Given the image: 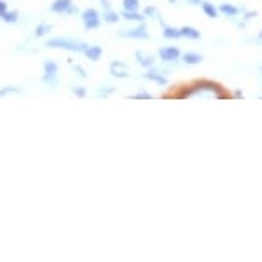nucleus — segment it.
Wrapping results in <instances>:
<instances>
[{"label":"nucleus","mask_w":262,"mask_h":262,"mask_svg":"<svg viewBox=\"0 0 262 262\" xmlns=\"http://www.w3.org/2000/svg\"><path fill=\"white\" fill-rule=\"evenodd\" d=\"M52 12L55 14H77L79 11L72 6V0H55L50 7Z\"/></svg>","instance_id":"2"},{"label":"nucleus","mask_w":262,"mask_h":262,"mask_svg":"<svg viewBox=\"0 0 262 262\" xmlns=\"http://www.w3.org/2000/svg\"><path fill=\"white\" fill-rule=\"evenodd\" d=\"M6 12H7V4L4 2V0H0V17H2Z\"/></svg>","instance_id":"24"},{"label":"nucleus","mask_w":262,"mask_h":262,"mask_svg":"<svg viewBox=\"0 0 262 262\" xmlns=\"http://www.w3.org/2000/svg\"><path fill=\"white\" fill-rule=\"evenodd\" d=\"M2 19H4V23H11V24H14V23H17V19H19V14L17 12H6L2 16Z\"/></svg>","instance_id":"21"},{"label":"nucleus","mask_w":262,"mask_h":262,"mask_svg":"<svg viewBox=\"0 0 262 262\" xmlns=\"http://www.w3.org/2000/svg\"><path fill=\"white\" fill-rule=\"evenodd\" d=\"M103 17H105V21H106V23H117V21H118V14H117V12H113V11H110L108 7H106L105 14H103Z\"/></svg>","instance_id":"20"},{"label":"nucleus","mask_w":262,"mask_h":262,"mask_svg":"<svg viewBox=\"0 0 262 262\" xmlns=\"http://www.w3.org/2000/svg\"><path fill=\"white\" fill-rule=\"evenodd\" d=\"M52 31V24H47V23H41L38 24L36 29H34V36H45Z\"/></svg>","instance_id":"14"},{"label":"nucleus","mask_w":262,"mask_h":262,"mask_svg":"<svg viewBox=\"0 0 262 262\" xmlns=\"http://www.w3.org/2000/svg\"><path fill=\"white\" fill-rule=\"evenodd\" d=\"M82 23H84V28L86 29H96L100 26V16L95 9H86L82 12Z\"/></svg>","instance_id":"3"},{"label":"nucleus","mask_w":262,"mask_h":262,"mask_svg":"<svg viewBox=\"0 0 262 262\" xmlns=\"http://www.w3.org/2000/svg\"><path fill=\"white\" fill-rule=\"evenodd\" d=\"M163 36H165V38H182V33H180V29L165 26V28H163Z\"/></svg>","instance_id":"15"},{"label":"nucleus","mask_w":262,"mask_h":262,"mask_svg":"<svg viewBox=\"0 0 262 262\" xmlns=\"http://www.w3.org/2000/svg\"><path fill=\"white\" fill-rule=\"evenodd\" d=\"M134 98H141V100H149L151 95H149V93H137Z\"/></svg>","instance_id":"25"},{"label":"nucleus","mask_w":262,"mask_h":262,"mask_svg":"<svg viewBox=\"0 0 262 262\" xmlns=\"http://www.w3.org/2000/svg\"><path fill=\"white\" fill-rule=\"evenodd\" d=\"M144 77H146V79H149V81H152V82L161 84V86H165V84L168 82V79H166V77H163L161 74H158V72H146V74H144Z\"/></svg>","instance_id":"12"},{"label":"nucleus","mask_w":262,"mask_h":262,"mask_svg":"<svg viewBox=\"0 0 262 262\" xmlns=\"http://www.w3.org/2000/svg\"><path fill=\"white\" fill-rule=\"evenodd\" d=\"M43 69H45V76H43V81L45 82H55L57 79V72H58V66L55 62L47 60L43 63Z\"/></svg>","instance_id":"6"},{"label":"nucleus","mask_w":262,"mask_h":262,"mask_svg":"<svg viewBox=\"0 0 262 262\" xmlns=\"http://www.w3.org/2000/svg\"><path fill=\"white\" fill-rule=\"evenodd\" d=\"M72 91H74V95H77V96H81V98L86 96V91H84L81 86H79V88H72Z\"/></svg>","instance_id":"22"},{"label":"nucleus","mask_w":262,"mask_h":262,"mask_svg":"<svg viewBox=\"0 0 262 262\" xmlns=\"http://www.w3.org/2000/svg\"><path fill=\"white\" fill-rule=\"evenodd\" d=\"M257 41H262V31L259 33V36H257Z\"/></svg>","instance_id":"27"},{"label":"nucleus","mask_w":262,"mask_h":262,"mask_svg":"<svg viewBox=\"0 0 262 262\" xmlns=\"http://www.w3.org/2000/svg\"><path fill=\"white\" fill-rule=\"evenodd\" d=\"M84 53H86V57L90 58V60L96 62V60H100L103 50H101L100 47H88L86 50H84Z\"/></svg>","instance_id":"9"},{"label":"nucleus","mask_w":262,"mask_h":262,"mask_svg":"<svg viewBox=\"0 0 262 262\" xmlns=\"http://www.w3.org/2000/svg\"><path fill=\"white\" fill-rule=\"evenodd\" d=\"M180 57V52L177 47H165L160 50V58L163 62H177Z\"/></svg>","instance_id":"5"},{"label":"nucleus","mask_w":262,"mask_h":262,"mask_svg":"<svg viewBox=\"0 0 262 262\" xmlns=\"http://www.w3.org/2000/svg\"><path fill=\"white\" fill-rule=\"evenodd\" d=\"M123 17L127 19V21H144V16H141V14H137V11H123L122 14Z\"/></svg>","instance_id":"16"},{"label":"nucleus","mask_w":262,"mask_h":262,"mask_svg":"<svg viewBox=\"0 0 262 262\" xmlns=\"http://www.w3.org/2000/svg\"><path fill=\"white\" fill-rule=\"evenodd\" d=\"M184 62L189 63V66H195V63H201L202 62V55L201 53H195V52H189L184 55Z\"/></svg>","instance_id":"11"},{"label":"nucleus","mask_w":262,"mask_h":262,"mask_svg":"<svg viewBox=\"0 0 262 262\" xmlns=\"http://www.w3.org/2000/svg\"><path fill=\"white\" fill-rule=\"evenodd\" d=\"M202 11H204L206 16H209L211 19L217 17V9L212 6V4H209V2H202Z\"/></svg>","instance_id":"13"},{"label":"nucleus","mask_w":262,"mask_h":262,"mask_svg":"<svg viewBox=\"0 0 262 262\" xmlns=\"http://www.w3.org/2000/svg\"><path fill=\"white\" fill-rule=\"evenodd\" d=\"M48 48H62V50H69V52H82L88 48L86 43L79 41V39H72V38H53L48 39L45 43Z\"/></svg>","instance_id":"1"},{"label":"nucleus","mask_w":262,"mask_h":262,"mask_svg":"<svg viewBox=\"0 0 262 262\" xmlns=\"http://www.w3.org/2000/svg\"><path fill=\"white\" fill-rule=\"evenodd\" d=\"M72 69H74L76 72H79V76H81V77H86V71H84V69H82L81 66H72Z\"/></svg>","instance_id":"23"},{"label":"nucleus","mask_w":262,"mask_h":262,"mask_svg":"<svg viewBox=\"0 0 262 262\" xmlns=\"http://www.w3.org/2000/svg\"><path fill=\"white\" fill-rule=\"evenodd\" d=\"M110 72L113 77H128V69L123 62H118L115 60L110 66Z\"/></svg>","instance_id":"7"},{"label":"nucleus","mask_w":262,"mask_h":262,"mask_svg":"<svg viewBox=\"0 0 262 262\" xmlns=\"http://www.w3.org/2000/svg\"><path fill=\"white\" fill-rule=\"evenodd\" d=\"M122 38H136V39H146V38H149V34H147V29L144 24H141L139 28H136V29H128V31H122V33H118Z\"/></svg>","instance_id":"4"},{"label":"nucleus","mask_w":262,"mask_h":262,"mask_svg":"<svg viewBox=\"0 0 262 262\" xmlns=\"http://www.w3.org/2000/svg\"><path fill=\"white\" fill-rule=\"evenodd\" d=\"M180 33H182V38H190V39H199L201 38V33L197 31L195 28H190V26L180 28Z\"/></svg>","instance_id":"10"},{"label":"nucleus","mask_w":262,"mask_h":262,"mask_svg":"<svg viewBox=\"0 0 262 262\" xmlns=\"http://www.w3.org/2000/svg\"><path fill=\"white\" fill-rule=\"evenodd\" d=\"M122 6L125 11H137L139 9V0H123Z\"/></svg>","instance_id":"19"},{"label":"nucleus","mask_w":262,"mask_h":262,"mask_svg":"<svg viewBox=\"0 0 262 262\" xmlns=\"http://www.w3.org/2000/svg\"><path fill=\"white\" fill-rule=\"evenodd\" d=\"M220 11L223 12V14H226V16H236L240 11L236 7H233V6H230V4H221L220 6Z\"/></svg>","instance_id":"17"},{"label":"nucleus","mask_w":262,"mask_h":262,"mask_svg":"<svg viewBox=\"0 0 262 262\" xmlns=\"http://www.w3.org/2000/svg\"><path fill=\"white\" fill-rule=\"evenodd\" d=\"M17 93H21V90H19V88H14V86L0 88V98L9 96V95H17Z\"/></svg>","instance_id":"18"},{"label":"nucleus","mask_w":262,"mask_h":262,"mask_svg":"<svg viewBox=\"0 0 262 262\" xmlns=\"http://www.w3.org/2000/svg\"><path fill=\"white\" fill-rule=\"evenodd\" d=\"M189 4H192V6H199V4H202V0H187Z\"/></svg>","instance_id":"26"},{"label":"nucleus","mask_w":262,"mask_h":262,"mask_svg":"<svg viewBox=\"0 0 262 262\" xmlns=\"http://www.w3.org/2000/svg\"><path fill=\"white\" fill-rule=\"evenodd\" d=\"M136 60H137L139 66L147 67V69L155 66V58H152L151 55H147V53H144V52H137L136 53Z\"/></svg>","instance_id":"8"}]
</instances>
